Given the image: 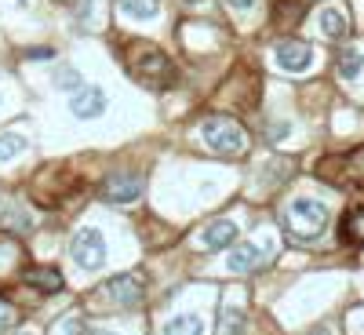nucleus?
Instances as JSON below:
<instances>
[{
    "label": "nucleus",
    "mask_w": 364,
    "mask_h": 335,
    "mask_svg": "<svg viewBox=\"0 0 364 335\" xmlns=\"http://www.w3.org/2000/svg\"><path fill=\"white\" fill-rule=\"evenodd\" d=\"M117 8H120V15H124V18H139V22L157 18V11H161L157 0H117Z\"/></svg>",
    "instance_id": "13"
},
{
    "label": "nucleus",
    "mask_w": 364,
    "mask_h": 335,
    "mask_svg": "<svg viewBox=\"0 0 364 335\" xmlns=\"http://www.w3.org/2000/svg\"><path fill=\"white\" fill-rule=\"evenodd\" d=\"M317 22H321V33H324L328 41H343L346 29H350V22H346V15H343L339 8H324Z\"/></svg>",
    "instance_id": "12"
},
{
    "label": "nucleus",
    "mask_w": 364,
    "mask_h": 335,
    "mask_svg": "<svg viewBox=\"0 0 364 335\" xmlns=\"http://www.w3.org/2000/svg\"><path fill=\"white\" fill-rule=\"evenodd\" d=\"M343 240L346 245H364V208H353L346 211V219H343Z\"/></svg>",
    "instance_id": "15"
},
{
    "label": "nucleus",
    "mask_w": 364,
    "mask_h": 335,
    "mask_svg": "<svg viewBox=\"0 0 364 335\" xmlns=\"http://www.w3.org/2000/svg\"><path fill=\"white\" fill-rule=\"evenodd\" d=\"M310 335H331V331H328V328H314Z\"/></svg>",
    "instance_id": "22"
},
{
    "label": "nucleus",
    "mask_w": 364,
    "mask_h": 335,
    "mask_svg": "<svg viewBox=\"0 0 364 335\" xmlns=\"http://www.w3.org/2000/svg\"><path fill=\"white\" fill-rule=\"evenodd\" d=\"M128 73L154 91H164L175 84V63L157 44H146V41H135L128 48Z\"/></svg>",
    "instance_id": "1"
},
{
    "label": "nucleus",
    "mask_w": 364,
    "mask_h": 335,
    "mask_svg": "<svg viewBox=\"0 0 364 335\" xmlns=\"http://www.w3.org/2000/svg\"><path fill=\"white\" fill-rule=\"evenodd\" d=\"M70 255L80 270H102L106 266V237L95 226H84L70 240Z\"/></svg>",
    "instance_id": "4"
},
{
    "label": "nucleus",
    "mask_w": 364,
    "mask_h": 335,
    "mask_svg": "<svg viewBox=\"0 0 364 335\" xmlns=\"http://www.w3.org/2000/svg\"><path fill=\"white\" fill-rule=\"evenodd\" d=\"M230 245H237V226L230 219H215V223H208L197 233V248L200 252H219V248H230Z\"/></svg>",
    "instance_id": "9"
},
{
    "label": "nucleus",
    "mask_w": 364,
    "mask_h": 335,
    "mask_svg": "<svg viewBox=\"0 0 364 335\" xmlns=\"http://www.w3.org/2000/svg\"><path fill=\"white\" fill-rule=\"evenodd\" d=\"M73 11L80 22H91V0H73Z\"/></svg>",
    "instance_id": "20"
},
{
    "label": "nucleus",
    "mask_w": 364,
    "mask_h": 335,
    "mask_svg": "<svg viewBox=\"0 0 364 335\" xmlns=\"http://www.w3.org/2000/svg\"><path fill=\"white\" fill-rule=\"evenodd\" d=\"M273 259V245H255V240H245V245H233V252L226 255V270L230 273H252L259 266H266Z\"/></svg>",
    "instance_id": "6"
},
{
    "label": "nucleus",
    "mask_w": 364,
    "mask_h": 335,
    "mask_svg": "<svg viewBox=\"0 0 364 335\" xmlns=\"http://www.w3.org/2000/svg\"><path fill=\"white\" fill-rule=\"evenodd\" d=\"M219 321H223V324H219L223 335H245V324H248L245 310H237V307H223Z\"/></svg>",
    "instance_id": "16"
},
{
    "label": "nucleus",
    "mask_w": 364,
    "mask_h": 335,
    "mask_svg": "<svg viewBox=\"0 0 364 335\" xmlns=\"http://www.w3.org/2000/svg\"><path fill=\"white\" fill-rule=\"evenodd\" d=\"M70 110H73V117L91 120V117H99V113L106 110V95H102L99 87H80V91H73Z\"/></svg>",
    "instance_id": "10"
},
{
    "label": "nucleus",
    "mask_w": 364,
    "mask_h": 335,
    "mask_svg": "<svg viewBox=\"0 0 364 335\" xmlns=\"http://www.w3.org/2000/svg\"><path fill=\"white\" fill-rule=\"evenodd\" d=\"M226 4H230V8H237V11H248V8L255 4V0H226Z\"/></svg>",
    "instance_id": "21"
},
{
    "label": "nucleus",
    "mask_w": 364,
    "mask_h": 335,
    "mask_svg": "<svg viewBox=\"0 0 364 335\" xmlns=\"http://www.w3.org/2000/svg\"><path fill=\"white\" fill-rule=\"evenodd\" d=\"M95 335H113V331H95Z\"/></svg>",
    "instance_id": "24"
},
{
    "label": "nucleus",
    "mask_w": 364,
    "mask_h": 335,
    "mask_svg": "<svg viewBox=\"0 0 364 335\" xmlns=\"http://www.w3.org/2000/svg\"><path fill=\"white\" fill-rule=\"evenodd\" d=\"M11 324H15V310H11V302L0 299V331H8Z\"/></svg>",
    "instance_id": "19"
},
{
    "label": "nucleus",
    "mask_w": 364,
    "mask_h": 335,
    "mask_svg": "<svg viewBox=\"0 0 364 335\" xmlns=\"http://www.w3.org/2000/svg\"><path fill=\"white\" fill-rule=\"evenodd\" d=\"M22 149H26V139H22V135H15V132L0 135V161H15Z\"/></svg>",
    "instance_id": "18"
},
{
    "label": "nucleus",
    "mask_w": 364,
    "mask_h": 335,
    "mask_svg": "<svg viewBox=\"0 0 364 335\" xmlns=\"http://www.w3.org/2000/svg\"><path fill=\"white\" fill-rule=\"evenodd\" d=\"M273 58H277V66L284 73H306L310 63H314V48L302 44V41H281L273 48Z\"/></svg>",
    "instance_id": "7"
},
{
    "label": "nucleus",
    "mask_w": 364,
    "mask_h": 335,
    "mask_svg": "<svg viewBox=\"0 0 364 335\" xmlns=\"http://www.w3.org/2000/svg\"><path fill=\"white\" fill-rule=\"evenodd\" d=\"M164 335H204V321L197 314H175L164 324Z\"/></svg>",
    "instance_id": "14"
},
{
    "label": "nucleus",
    "mask_w": 364,
    "mask_h": 335,
    "mask_svg": "<svg viewBox=\"0 0 364 335\" xmlns=\"http://www.w3.org/2000/svg\"><path fill=\"white\" fill-rule=\"evenodd\" d=\"M139 193H142V179L132 175V171L109 175V179L102 182V197H106L109 204H132V201H139Z\"/></svg>",
    "instance_id": "8"
},
{
    "label": "nucleus",
    "mask_w": 364,
    "mask_h": 335,
    "mask_svg": "<svg viewBox=\"0 0 364 335\" xmlns=\"http://www.w3.org/2000/svg\"><path fill=\"white\" fill-rule=\"evenodd\" d=\"M182 4H200V0H182Z\"/></svg>",
    "instance_id": "23"
},
{
    "label": "nucleus",
    "mask_w": 364,
    "mask_h": 335,
    "mask_svg": "<svg viewBox=\"0 0 364 335\" xmlns=\"http://www.w3.org/2000/svg\"><path fill=\"white\" fill-rule=\"evenodd\" d=\"M142 292H146V285H142L139 273H117V277H109V281L99 288V295H106L113 307H120V310L139 307V302H142Z\"/></svg>",
    "instance_id": "5"
},
{
    "label": "nucleus",
    "mask_w": 364,
    "mask_h": 335,
    "mask_svg": "<svg viewBox=\"0 0 364 335\" xmlns=\"http://www.w3.org/2000/svg\"><path fill=\"white\" fill-rule=\"evenodd\" d=\"M360 70H364V55H360L357 48H346V51L339 55V77L353 80V77H357Z\"/></svg>",
    "instance_id": "17"
},
{
    "label": "nucleus",
    "mask_w": 364,
    "mask_h": 335,
    "mask_svg": "<svg viewBox=\"0 0 364 335\" xmlns=\"http://www.w3.org/2000/svg\"><path fill=\"white\" fill-rule=\"evenodd\" d=\"M18 335H33V331H18Z\"/></svg>",
    "instance_id": "25"
},
{
    "label": "nucleus",
    "mask_w": 364,
    "mask_h": 335,
    "mask_svg": "<svg viewBox=\"0 0 364 335\" xmlns=\"http://www.w3.org/2000/svg\"><path fill=\"white\" fill-rule=\"evenodd\" d=\"M200 135H204V142H208L211 154L230 157V161L245 157V149H248L245 132H240V124H237V120H230V117H208L204 128H200Z\"/></svg>",
    "instance_id": "3"
},
{
    "label": "nucleus",
    "mask_w": 364,
    "mask_h": 335,
    "mask_svg": "<svg viewBox=\"0 0 364 335\" xmlns=\"http://www.w3.org/2000/svg\"><path fill=\"white\" fill-rule=\"evenodd\" d=\"M281 226L291 240H314L328 226V208L314 197H295L281 208Z\"/></svg>",
    "instance_id": "2"
},
{
    "label": "nucleus",
    "mask_w": 364,
    "mask_h": 335,
    "mask_svg": "<svg viewBox=\"0 0 364 335\" xmlns=\"http://www.w3.org/2000/svg\"><path fill=\"white\" fill-rule=\"evenodd\" d=\"M22 285L41 288L44 295H51V292L63 288V273H58L55 266H29V270H22Z\"/></svg>",
    "instance_id": "11"
}]
</instances>
